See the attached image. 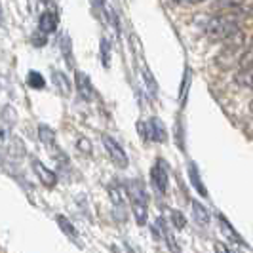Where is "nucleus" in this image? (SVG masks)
Segmentation results:
<instances>
[{
	"mask_svg": "<svg viewBox=\"0 0 253 253\" xmlns=\"http://www.w3.org/2000/svg\"><path fill=\"white\" fill-rule=\"evenodd\" d=\"M240 15L236 13H219L206 17L202 21V31L210 38H215L225 42L228 37H232L236 31H240Z\"/></svg>",
	"mask_w": 253,
	"mask_h": 253,
	"instance_id": "f257e3e1",
	"label": "nucleus"
},
{
	"mask_svg": "<svg viewBox=\"0 0 253 253\" xmlns=\"http://www.w3.org/2000/svg\"><path fill=\"white\" fill-rule=\"evenodd\" d=\"M127 196H129V202H131V211L137 219L139 225H145L147 221V206H149V196H147V190L143 187L141 181H131L129 187H127Z\"/></svg>",
	"mask_w": 253,
	"mask_h": 253,
	"instance_id": "f03ea898",
	"label": "nucleus"
},
{
	"mask_svg": "<svg viewBox=\"0 0 253 253\" xmlns=\"http://www.w3.org/2000/svg\"><path fill=\"white\" fill-rule=\"evenodd\" d=\"M137 127H139L141 137L145 141H154V143H166L168 141V131H166L164 122L158 120V118H151L149 122H139Z\"/></svg>",
	"mask_w": 253,
	"mask_h": 253,
	"instance_id": "7ed1b4c3",
	"label": "nucleus"
},
{
	"mask_svg": "<svg viewBox=\"0 0 253 253\" xmlns=\"http://www.w3.org/2000/svg\"><path fill=\"white\" fill-rule=\"evenodd\" d=\"M151 183H152V187H154V190H156L158 194H162V196H164L166 192H168V183H169V177H168V166H166L162 160H158L156 164L152 166Z\"/></svg>",
	"mask_w": 253,
	"mask_h": 253,
	"instance_id": "20e7f679",
	"label": "nucleus"
},
{
	"mask_svg": "<svg viewBox=\"0 0 253 253\" xmlns=\"http://www.w3.org/2000/svg\"><path fill=\"white\" fill-rule=\"evenodd\" d=\"M103 145H105V151L111 156L114 164L118 168H127V154L126 151L120 147V143L116 139H113L111 135H103Z\"/></svg>",
	"mask_w": 253,
	"mask_h": 253,
	"instance_id": "39448f33",
	"label": "nucleus"
},
{
	"mask_svg": "<svg viewBox=\"0 0 253 253\" xmlns=\"http://www.w3.org/2000/svg\"><path fill=\"white\" fill-rule=\"evenodd\" d=\"M75 86H76V91H78V95H80L82 101H91V99H93L95 89H93V86H91V80H89V76L86 75V73L76 71Z\"/></svg>",
	"mask_w": 253,
	"mask_h": 253,
	"instance_id": "423d86ee",
	"label": "nucleus"
},
{
	"mask_svg": "<svg viewBox=\"0 0 253 253\" xmlns=\"http://www.w3.org/2000/svg\"><path fill=\"white\" fill-rule=\"evenodd\" d=\"M33 169H35L37 177L40 179V183H42L44 187H48V189H53V187L57 185V175H55V171L48 169V168L42 164V162H38V160H33Z\"/></svg>",
	"mask_w": 253,
	"mask_h": 253,
	"instance_id": "0eeeda50",
	"label": "nucleus"
},
{
	"mask_svg": "<svg viewBox=\"0 0 253 253\" xmlns=\"http://www.w3.org/2000/svg\"><path fill=\"white\" fill-rule=\"evenodd\" d=\"M57 23H59V19H57V13L55 12H44V13H40V17H38V29H40L44 35L55 33Z\"/></svg>",
	"mask_w": 253,
	"mask_h": 253,
	"instance_id": "6e6552de",
	"label": "nucleus"
},
{
	"mask_svg": "<svg viewBox=\"0 0 253 253\" xmlns=\"http://www.w3.org/2000/svg\"><path fill=\"white\" fill-rule=\"evenodd\" d=\"M190 208H192V219H194V221H196L200 227H206V225H210V219H211V217H210V211L204 208L202 204L194 200Z\"/></svg>",
	"mask_w": 253,
	"mask_h": 253,
	"instance_id": "1a4fd4ad",
	"label": "nucleus"
},
{
	"mask_svg": "<svg viewBox=\"0 0 253 253\" xmlns=\"http://www.w3.org/2000/svg\"><path fill=\"white\" fill-rule=\"evenodd\" d=\"M189 177H190L192 187L198 190V194H200V196H208V190L204 189V183H202V179H200V173H198L196 164H189Z\"/></svg>",
	"mask_w": 253,
	"mask_h": 253,
	"instance_id": "9d476101",
	"label": "nucleus"
},
{
	"mask_svg": "<svg viewBox=\"0 0 253 253\" xmlns=\"http://www.w3.org/2000/svg\"><path fill=\"white\" fill-rule=\"evenodd\" d=\"M51 78H53V84L57 86V89H59L63 95H69V93H71V80L67 78V75L55 71V73L51 75Z\"/></svg>",
	"mask_w": 253,
	"mask_h": 253,
	"instance_id": "9b49d317",
	"label": "nucleus"
},
{
	"mask_svg": "<svg viewBox=\"0 0 253 253\" xmlns=\"http://www.w3.org/2000/svg\"><path fill=\"white\" fill-rule=\"evenodd\" d=\"M55 221H57V225L61 227V230H63L65 234L71 238V240L78 242V230H76L73 225H71V221H67V217L63 215H55Z\"/></svg>",
	"mask_w": 253,
	"mask_h": 253,
	"instance_id": "f8f14e48",
	"label": "nucleus"
},
{
	"mask_svg": "<svg viewBox=\"0 0 253 253\" xmlns=\"http://www.w3.org/2000/svg\"><path fill=\"white\" fill-rule=\"evenodd\" d=\"M236 84H240L244 88L253 89V67L252 69H244V71H238L236 76H234Z\"/></svg>",
	"mask_w": 253,
	"mask_h": 253,
	"instance_id": "ddd939ff",
	"label": "nucleus"
},
{
	"mask_svg": "<svg viewBox=\"0 0 253 253\" xmlns=\"http://www.w3.org/2000/svg\"><path fill=\"white\" fill-rule=\"evenodd\" d=\"M219 225H221V230L227 234V238L230 242H234V244H240V236H238V232L232 228V225L227 221V217H223V215H219Z\"/></svg>",
	"mask_w": 253,
	"mask_h": 253,
	"instance_id": "4468645a",
	"label": "nucleus"
},
{
	"mask_svg": "<svg viewBox=\"0 0 253 253\" xmlns=\"http://www.w3.org/2000/svg\"><path fill=\"white\" fill-rule=\"evenodd\" d=\"M38 137H40V141L44 143V145H53L55 143V131L51 129L50 126H46V124H40L38 126Z\"/></svg>",
	"mask_w": 253,
	"mask_h": 253,
	"instance_id": "2eb2a0df",
	"label": "nucleus"
},
{
	"mask_svg": "<svg viewBox=\"0 0 253 253\" xmlns=\"http://www.w3.org/2000/svg\"><path fill=\"white\" fill-rule=\"evenodd\" d=\"M99 53H101V63L103 67H111V42L109 38H101L99 42Z\"/></svg>",
	"mask_w": 253,
	"mask_h": 253,
	"instance_id": "dca6fc26",
	"label": "nucleus"
},
{
	"mask_svg": "<svg viewBox=\"0 0 253 253\" xmlns=\"http://www.w3.org/2000/svg\"><path fill=\"white\" fill-rule=\"evenodd\" d=\"M253 67V44L252 46H248L244 53H242L240 57H238V69L244 71V69H252Z\"/></svg>",
	"mask_w": 253,
	"mask_h": 253,
	"instance_id": "f3484780",
	"label": "nucleus"
},
{
	"mask_svg": "<svg viewBox=\"0 0 253 253\" xmlns=\"http://www.w3.org/2000/svg\"><path fill=\"white\" fill-rule=\"evenodd\" d=\"M27 84H29L31 88H35V89H42L44 86H46V80H44V76L40 75V73H37V71H31V73H29V76H27Z\"/></svg>",
	"mask_w": 253,
	"mask_h": 253,
	"instance_id": "a211bd4d",
	"label": "nucleus"
},
{
	"mask_svg": "<svg viewBox=\"0 0 253 253\" xmlns=\"http://www.w3.org/2000/svg\"><path fill=\"white\" fill-rule=\"evenodd\" d=\"M61 53H63L65 61L69 65H73V42L67 35L61 37Z\"/></svg>",
	"mask_w": 253,
	"mask_h": 253,
	"instance_id": "6ab92c4d",
	"label": "nucleus"
},
{
	"mask_svg": "<svg viewBox=\"0 0 253 253\" xmlns=\"http://www.w3.org/2000/svg\"><path fill=\"white\" fill-rule=\"evenodd\" d=\"M171 225L175 228H183L187 225V221H185V217L181 211H171Z\"/></svg>",
	"mask_w": 253,
	"mask_h": 253,
	"instance_id": "aec40b11",
	"label": "nucleus"
},
{
	"mask_svg": "<svg viewBox=\"0 0 253 253\" xmlns=\"http://www.w3.org/2000/svg\"><path fill=\"white\" fill-rule=\"evenodd\" d=\"M246 0H215V4L219 8H238Z\"/></svg>",
	"mask_w": 253,
	"mask_h": 253,
	"instance_id": "412c9836",
	"label": "nucleus"
},
{
	"mask_svg": "<svg viewBox=\"0 0 253 253\" xmlns=\"http://www.w3.org/2000/svg\"><path fill=\"white\" fill-rule=\"evenodd\" d=\"M213 248H215V252H217V253H230V252H228L227 246H223L221 242H217V244L213 246Z\"/></svg>",
	"mask_w": 253,
	"mask_h": 253,
	"instance_id": "4be33fe9",
	"label": "nucleus"
},
{
	"mask_svg": "<svg viewBox=\"0 0 253 253\" xmlns=\"http://www.w3.org/2000/svg\"><path fill=\"white\" fill-rule=\"evenodd\" d=\"M78 145H80V149H82V151H91V147H89V141L88 139H80L78 141Z\"/></svg>",
	"mask_w": 253,
	"mask_h": 253,
	"instance_id": "5701e85b",
	"label": "nucleus"
},
{
	"mask_svg": "<svg viewBox=\"0 0 253 253\" xmlns=\"http://www.w3.org/2000/svg\"><path fill=\"white\" fill-rule=\"evenodd\" d=\"M177 4H198V2H204V0H173Z\"/></svg>",
	"mask_w": 253,
	"mask_h": 253,
	"instance_id": "b1692460",
	"label": "nucleus"
},
{
	"mask_svg": "<svg viewBox=\"0 0 253 253\" xmlns=\"http://www.w3.org/2000/svg\"><path fill=\"white\" fill-rule=\"evenodd\" d=\"M95 2H97V6H101V8L105 6V0H95Z\"/></svg>",
	"mask_w": 253,
	"mask_h": 253,
	"instance_id": "393cba45",
	"label": "nucleus"
},
{
	"mask_svg": "<svg viewBox=\"0 0 253 253\" xmlns=\"http://www.w3.org/2000/svg\"><path fill=\"white\" fill-rule=\"evenodd\" d=\"M2 19H4V13H2V6H0V23H2Z\"/></svg>",
	"mask_w": 253,
	"mask_h": 253,
	"instance_id": "a878e982",
	"label": "nucleus"
},
{
	"mask_svg": "<svg viewBox=\"0 0 253 253\" xmlns=\"http://www.w3.org/2000/svg\"><path fill=\"white\" fill-rule=\"evenodd\" d=\"M250 109H252V113H253V101H252V105H250Z\"/></svg>",
	"mask_w": 253,
	"mask_h": 253,
	"instance_id": "bb28decb",
	"label": "nucleus"
}]
</instances>
